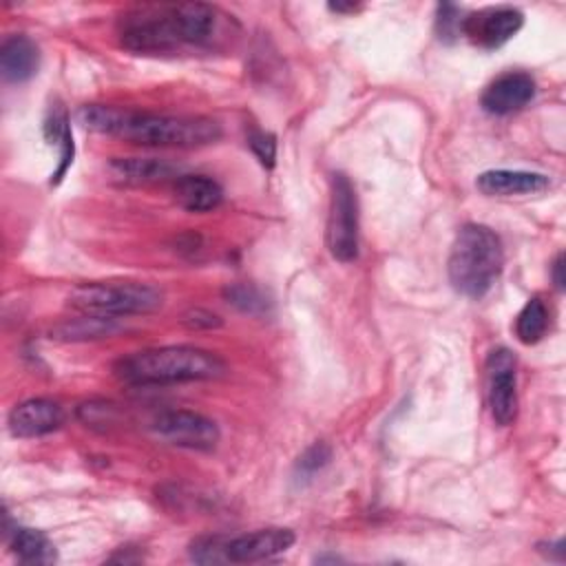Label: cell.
Masks as SVG:
<instances>
[{"mask_svg": "<svg viewBox=\"0 0 566 566\" xmlns=\"http://www.w3.org/2000/svg\"><path fill=\"white\" fill-rule=\"evenodd\" d=\"M9 537V548L22 564H53L57 559L55 544L40 531L27 526H13L4 531Z\"/></svg>", "mask_w": 566, "mask_h": 566, "instance_id": "18", "label": "cell"}, {"mask_svg": "<svg viewBox=\"0 0 566 566\" xmlns=\"http://www.w3.org/2000/svg\"><path fill=\"white\" fill-rule=\"evenodd\" d=\"M522 11L513 7H489L464 18L462 35L482 49H497L522 29Z\"/></svg>", "mask_w": 566, "mask_h": 566, "instance_id": "9", "label": "cell"}, {"mask_svg": "<svg viewBox=\"0 0 566 566\" xmlns=\"http://www.w3.org/2000/svg\"><path fill=\"white\" fill-rule=\"evenodd\" d=\"M40 53L31 38L9 35L0 46V73L11 84H22L38 73Z\"/></svg>", "mask_w": 566, "mask_h": 566, "instance_id": "16", "label": "cell"}, {"mask_svg": "<svg viewBox=\"0 0 566 566\" xmlns=\"http://www.w3.org/2000/svg\"><path fill=\"white\" fill-rule=\"evenodd\" d=\"M170 11L181 46H210L221 33V18H226L217 7L203 2L170 4Z\"/></svg>", "mask_w": 566, "mask_h": 566, "instance_id": "10", "label": "cell"}, {"mask_svg": "<svg viewBox=\"0 0 566 566\" xmlns=\"http://www.w3.org/2000/svg\"><path fill=\"white\" fill-rule=\"evenodd\" d=\"M44 137L49 139V144L57 146V157L60 164L51 177V184H57L64 172L69 170V166L73 164V155H75V144H73V133H71V124H69V115L62 106L51 108L49 117L44 119Z\"/></svg>", "mask_w": 566, "mask_h": 566, "instance_id": "19", "label": "cell"}, {"mask_svg": "<svg viewBox=\"0 0 566 566\" xmlns=\"http://www.w3.org/2000/svg\"><path fill=\"white\" fill-rule=\"evenodd\" d=\"M553 283L557 290H564V254H557L553 261Z\"/></svg>", "mask_w": 566, "mask_h": 566, "instance_id": "28", "label": "cell"}, {"mask_svg": "<svg viewBox=\"0 0 566 566\" xmlns=\"http://www.w3.org/2000/svg\"><path fill=\"white\" fill-rule=\"evenodd\" d=\"M119 329L117 318H106V316H91L82 314L80 318H71L60 323L53 334L64 340H86V338H104L111 336Z\"/></svg>", "mask_w": 566, "mask_h": 566, "instance_id": "20", "label": "cell"}, {"mask_svg": "<svg viewBox=\"0 0 566 566\" xmlns=\"http://www.w3.org/2000/svg\"><path fill=\"white\" fill-rule=\"evenodd\" d=\"M329 9L332 11H336V13H349V11H356V9H360L358 4H343V2H332L329 4Z\"/></svg>", "mask_w": 566, "mask_h": 566, "instance_id": "29", "label": "cell"}, {"mask_svg": "<svg viewBox=\"0 0 566 566\" xmlns=\"http://www.w3.org/2000/svg\"><path fill=\"white\" fill-rule=\"evenodd\" d=\"M332 460V449L325 442H314L310 444L296 460L294 464V478L298 482H310L316 473H321Z\"/></svg>", "mask_w": 566, "mask_h": 566, "instance_id": "23", "label": "cell"}, {"mask_svg": "<svg viewBox=\"0 0 566 566\" xmlns=\"http://www.w3.org/2000/svg\"><path fill=\"white\" fill-rule=\"evenodd\" d=\"M504 265L500 237L480 223H467L455 234L449 254V281L455 292L482 298L497 281Z\"/></svg>", "mask_w": 566, "mask_h": 566, "instance_id": "3", "label": "cell"}, {"mask_svg": "<svg viewBox=\"0 0 566 566\" xmlns=\"http://www.w3.org/2000/svg\"><path fill=\"white\" fill-rule=\"evenodd\" d=\"M155 433L184 449H197V451H210L219 442V427L214 420H210L203 413L188 411V409H168L161 411L153 422Z\"/></svg>", "mask_w": 566, "mask_h": 566, "instance_id": "7", "label": "cell"}, {"mask_svg": "<svg viewBox=\"0 0 566 566\" xmlns=\"http://www.w3.org/2000/svg\"><path fill=\"white\" fill-rule=\"evenodd\" d=\"M226 535L199 537L190 544V559L197 564H228Z\"/></svg>", "mask_w": 566, "mask_h": 566, "instance_id": "24", "label": "cell"}, {"mask_svg": "<svg viewBox=\"0 0 566 566\" xmlns=\"http://www.w3.org/2000/svg\"><path fill=\"white\" fill-rule=\"evenodd\" d=\"M327 248L340 263H352L358 256V203L354 186L343 172L332 175Z\"/></svg>", "mask_w": 566, "mask_h": 566, "instance_id": "6", "label": "cell"}, {"mask_svg": "<svg viewBox=\"0 0 566 566\" xmlns=\"http://www.w3.org/2000/svg\"><path fill=\"white\" fill-rule=\"evenodd\" d=\"M77 119L88 130L155 148H199L221 137L219 124L210 117L157 115L88 104L77 111Z\"/></svg>", "mask_w": 566, "mask_h": 566, "instance_id": "1", "label": "cell"}, {"mask_svg": "<svg viewBox=\"0 0 566 566\" xmlns=\"http://www.w3.org/2000/svg\"><path fill=\"white\" fill-rule=\"evenodd\" d=\"M119 42L135 53H166L179 49L170 7H139L119 22Z\"/></svg>", "mask_w": 566, "mask_h": 566, "instance_id": "5", "label": "cell"}, {"mask_svg": "<svg viewBox=\"0 0 566 566\" xmlns=\"http://www.w3.org/2000/svg\"><path fill=\"white\" fill-rule=\"evenodd\" d=\"M478 188L484 195L491 197H513V195H535L542 192L551 186L548 177L542 172H531V170H486L478 177Z\"/></svg>", "mask_w": 566, "mask_h": 566, "instance_id": "15", "label": "cell"}, {"mask_svg": "<svg viewBox=\"0 0 566 566\" xmlns=\"http://www.w3.org/2000/svg\"><path fill=\"white\" fill-rule=\"evenodd\" d=\"M108 168L117 181L128 186H146L181 177V168L177 164L157 157H117Z\"/></svg>", "mask_w": 566, "mask_h": 566, "instance_id": "14", "label": "cell"}, {"mask_svg": "<svg viewBox=\"0 0 566 566\" xmlns=\"http://www.w3.org/2000/svg\"><path fill=\"white\" fill-rule=\"evenodd\" d=\"M64 422V409L51 398H29L9 413V431L15 438H40Z\"/></svg>", "mask_w": 566, "mask_h": 566, "instance_id": "13", "label": "cell"}, {"mask_svg": "<svg viewBox=\"0 0 566 566\" xmlns=\"http://www.w3.org/2000/svg\"><path fill=\"white\" fill-rule=\"evenodd\" d=\"M184 323L190 327V329H199V327H217L221 325L219 316L206 312V310H190L188 314H184Z\"/></svg>", "mask_w": 566, "mask_h": 566, "instance_id": "27", "label": "cell"}, {"mask_svg": "<svg viewBox=\"0 0 566 566\" xmlns=\"http://www.w3.org/2000/svg\"><path fill=\"white\" fill-rule=\"evenodd\" d=\"M294 544V533L290 528H261L226 539L228 562H261L279 553H285Z\"/></svg>", "mask_w": 566, "mask_h": 566, "instance_id": "12", "label": "cell"}, {"mask_svg": "<svg viewBox=\"0 0 566 566\" xmlns=\"http://www.w3.org/2000/svg\"><path fill=\"white\" fill-rule=\"evenodd\" d=\"M548 329V307L542 298L533 296L526 301V305L520 310L515 318V336L524 345H535L544 338Z\"/></svg>", "mask_w": 566, "mask_h": 566, "instance_id": "21", "label": "cell"}, {"mask_svg": "<svg viewBox=\"0 0 566 566\" xmlns=\"http://www.w3.org/2000/svg\"><path fill=\"white\" fill-rule=\"evenodd\" d=\"M515 356L506 347H497L486 358V400L495 424L506 427L517 418V378Z\"/></svg>", "mask_w": 566, "mask_h": 566, "instance_id": "8", "label": "cell"}, {"mask_svg": "<svg viewBox=\"0 0 566 566\" xmlns=\"http://www.w3.org/2000/svg\"><path fill=\"white\" fill-rule=\"evenodd\" d=\"M223 296L230 305L248 314H263L268 312V305H270L268 296L250 283H232L223 290Z\"/></svg>", "mask_w": 566, "mask_h": 566, "instance_id": "22", "label": "cell"}, {"mask_svg": "<svg viewBox=\"0 0 566 566\" xmlns=\"http://www.w3.org/2000/svg\"><path fill=\"white\" fill-rule=\"evenodd\" d=\"M115 374L128 385H175L217 380L226 374V363L201 347L170 345L135 352L117 360Z\"/></svg>", "mask_w": 566, "mask_h": 566, "instance_id": "2", "label": "cell"}, {"mask_svg": "<svg viewBox=\"0 0 566 566\" xmlns=\"http://www.w3.org/2000/svg\"><path fill=\"white\" fill-rule=\"evenodd\" d=\"M248 146L254 153V157L259 159V164L263 168H272L276 161V139L270 133L263 130H252L248 137Z\"/></svg>", "mask_w": 566, "mask_h": 566, "instance_id": "26", "label": "cell"}, {"mask_svg": "<svg viewBox=\"0 0 566 566\" xmlns=\"http://www.w3.org/2000/svg\"><path fill=\"white\" fill-rule=\"evenodd\" d=\"M175 201L188 212H210L223 201L221 186L208 175H181L175 179Z\"/></svg>", "mask_w": 566, "mask_h": 566, "instance_id": "17", "label": "cell"}, {"mask_svg": "<svg viewBox=\"0 0 566 566\" xmlns=\"http://www.w3.org/2000/svg\"><path fill=\"white\" fill-rule=\"evenodd\" d=\"M161 292L148 283L108 281L82 283L69 294V305L82 314L119 318L148 314L161 305Z\"/></svg>", "mask_w": 566, "mask_h": 566, "instance_id": "4", "label": "cell"}, {"mask_svg": "<svg viewBox=\"0 0 566 566\" xmlns=\"http://www.w3.org/2000/svg\"><path fill=\"white\" fill-rule=\"evenodd\" d=\"M462 9L455 4H438V15H436V31L442 42H453L462 35Z\"/></svg>", "mask_w": 566, "mask_h": 566, "instance_id": "25", "label": "cell"}, {"mask_svg": "<svg viewBox=\"0 0 566 566\" xmlns=\"http://www.w3.org/2000/svg\"><path fill=\"white\" fill-rule=\"evenodd\" d=\"M533 97L535 80L524 71H509L486 86L480 104L491 115H511L522 111Z\"/></svg>", "mask_w": 566, "mask_h": 566, "instance_id": "11", "label": "cell"}]
</instances>
